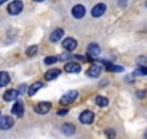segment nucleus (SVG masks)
Here are the masks:
<instances>
[{
	"label": "nucleus",
	"mask_w": 147,
	"mask_h": 139,
	"mask_svg": "<svg viewBox=\"0 0 147 139\" xmlns=\"http://www.w3.org/2000/svg\"><path fill=\"white\" fill-rule=\"evenodd\" d=\"M22 10H23V3L20 2V0H13V2H10L9 6H7L9 15H13V16L19 15Z\"/></svg>",
	"instance_id": "1"
},
{
	"label": "nucleus",
	"mask_w": 147,
	"mask_h": 139,
	"mask_svg": "<svg viewBox=\"0 0 147 139\" xmlns=\"http://www.w3.org/2000/svg\"><path fill=\"white\" fill-rule=\"evenodd\" d=\"M77 97H78V91H77V90H71V91H68L66 94L62 96L61 104H62V106H68V104H71L72 102H75Z\"/></svg>",
	"instance_id": "2"
},
{
	"label": "nucleus",
	"mask_w": 147,
	"mask_h": 139,
	"mask_svg": "<svg viewBox=\"0 0 147 139\" xmlns=\"http://www.w3.org/2000/svg\"><path fill=\"white\" fill-rule=\"evenodd\" d=\"M13 123L15 120L12 116H0V130H9Z\"/></svg>",
	"instance_id": "3"
},
{
	"label": "nucleus",
	"mask_w": 147,
	"mask_h": 139,
	"mask_svg": "<svg viewBox=\"0 0 147 139\" xmlns=\"http://www.w3.org/2000/svg\"><path fill=\"white\" fill-rule=\"evenodd\" d=\"M80 122L84 123V125H91L94 122V113L91 110H84L80 114Z\"/></svg>",
	"instance_id": "4"
},
{
	"label": "nucleus",
	"mask_w": 147,
	"mask_h": 139,
	"mask_svg": "<svg viewBox=\"0 0 147 139\" xmlns=\"http://www.w3.org/2000/svg\"><path fill=\"white\" fill-rule=\"evenodd\" d=\"M71 13H72V16L75 18V19H82V18L85 16L87 10H85V7H84L82 5H75V6L72 7Z\"/></svg>",
	"instance_id": "5"
},
{
	"label": "nucleus",
	"mask_w": 147,
	"mask_h": 139,
	"mask_svg": "<svg viewBox=\"0 0 147 139\" xmlns=\"http://www.w3.org/2000/svg\"><path fill=\"white\" fill-rule=\"evenodd\" d=\"M51 110V103L49 102H40L35 104V112L39 114H46Z\"/></svg>",
	"instance_id": "6"
},
{
	"label": "nucleus",
	"mask_w": 147,
	"mask_h": 139,
	"mask_svg": "<svg viewBox=\"0 0 147 139\" xmlns=\"http://www.w3.org/2000/svg\"><path fill=\"white\" fill-rule=\"evenodd\" d=\"M105 10H107V6H105L104 3H97V5L91 9V15H92L94 18H100V16H102V15L105 13Z\"/></svg>",
	"instance_id": "7"
},
{
	"label": "nucleus",
	"mask_w": 147,
	"mask_h": 139,
	"mask_svg": "<svg viewBox=\"0 0 147 139\" xmlns=\"http://www.w3.org/2000/svg\"><path fill=\"white\" fill-rule=\"evenodd\" d=\"M62 46H63V49H65V51L72 52L74 49H75V48L78 46V44H77V41L74 39V38H66V39H63Z\"/></svg>",
	"instance_id": "8"
},
{
	"label": "nucleus",
	"mask_w": 147,
	"mask_h": 139,
	"mask_svg": "<svg viewBox=\"0 0 147 139\" xmlns=\"http://www.w3.org/2000/svg\"><path fill=\"white\" fill-rule=\"evenodd\" d=\"M12 113H13L15 116H18V117H22L23 113H25V104H23V102L18 100V102L13 104V107H12Z\"/></svg>",
	"instance_id": "9"
},
{
	"label": "nucleus",
	"mask_w": 147,
	"mask_h": 139,
	"mask_svg": "<svg viewBox=\"0 0 147 139\" xmlns=\"http://www.w3.org/2000/svg\"><path fill=\"white\" fill-rule=\"evenodd\" d=\"M65 71L69 74H77L81 71V64L78 62H66L65 64Z\"/></svg>",
	"instance_id": "10"
},
{
	"label": "nucleus",
	"mask_w": 147,
	"mask_h": 139,
	"mask_svg": "<svg viewBox=\"0 0 147 139\" xmlns=\"http://www.w3.org/2000/svg\"><path fill=\"white\" fill-rule=\"evenodd\" d=\"M100 52H101V48H100V45H98V44H90V45H88L87 54H88V57H90L91 59H94L92 57H98V55H100Z\"/></svg>",
	"instance_id": "11"
},
{
	"label": "nucleus",
	"mask_w": 147,
	"mask_h": 139,
	"mask_svg": "<svg viewBox=\"0 0 147 139\" xmlns=\"http://www.w3.org/2000/svg\"><path fill=\"white\" fill-rule=\"evenodd\" d=\"M59 74H61V70H58V68L48 70V71L45 73V80H46V81H52V80L58 78V77H59Z\"/></svg>",
	"instance_id": "12"
},
{
	"label": "nucleus",
	"mask_w": 147,
	"mask_h": 139,
	"mask_svg": "<svg viewBox=\"0 0 147 139\" xmlns=\"http://www.w3.org/2000/svg\"><path fill=\"white\" fill-rule=\"evenodd\" d=\"M62 36H63V29L58 28V29H55V31L51 33V36H49V41L55 44V42L61 41V39H62Z\"/></svg>",
	"instance_id": "13"
},
{
	"label": "nucleus",
	"mask_w": 147,
	"mask_h": 139,
	"mask_svg": "<svg viewBox=\"0 0 147 139\" xmlns=\"http://www.w3.org/2000/svg\"><path fill=\"white\" fill-rule=\"evenodd\" d=\"M20 93H19V90H7L5 94H3V99L6 100V102H13V100H16L18 99V96H19Z\"/></svg>",
	"instance_id": "14"
},
{
	"label": "nucleus",
	"mask_w": 147,
	"mask_h": 139,
	"mask_svg": "<svg viewBox=\"0 0 147 139\" xmlns=\"http://www.w3.org/2000/svg\"><path fill=\"white\" fill-rule=\"evenodd\" d=\"M101 70H102V68H101L100 65H91L90 70H88V77H91V78H97V77H100Z\"/></svg>",
	"instance_id": "15"
},
{
	"label": "nucleus",
	"mask_w": 147,
	"mask_h": 139,
	"mask_svg": "<svg viewBox=\"0 0 147 139\" xmlns=\"http://www.w3.org/2000/svg\"><path fill=\"white\" fill-rule=\"evenodd\" d=\"M61 130H62V133H63V135L71 136V135L75 133V126H74L72 123H63V125H62V127H61Z\"/></svg>",
	"instance_id": "16"
},
{
	"label": "nucleus",
	"mask_w": 147,
	"mask_h": 139,
	"mask_svg": "<svg viewBox=\"0 0 147 139\" xmlns=\"http://www.w3.org/2000/svg\"><path fill=\"white\" fill-rule=\"evenodd\" d=\"M42 87H43V83H42V81H36V83H33V84L29 87L28 94H29V96H35V94L38 93V90H40Z\"/></svg>",
	"instance_id": "17"
},
{
	"label": "nucleus",
	"mask_w": 147,
	"mask_h": 139,
	"mask_svg": "<svg viewBox=\"0 0 147 139\" xmlns=\"http://www.w3.org/2000/svg\"><path fill=\"white\" fill-rule=\"evenodd\" d=\"M10 83V76L5 71H0V87H5Z\"/></svg>",
	"instance_id": "18"
},
{
	"label": "nucleus",
	"mask_w": 147,
	"mask_h": 139,
	"mask_svg": "<svg viewBox=\"0 0 147 139\" xmlns=\"http://www.w3.org/2000/svg\"><path fill=\"white\" fill-rule=\"evenodd\" d=\"M95 104L100 106V107H105V106H108V99L104 97V96H97L95 97Z\"/></svg>",
	"instance_id": "19"
},
{
	"label": "nucleus",
	"mask_w": 147,
	"mask_h": 139,
	"mask_svg": "<svg viewBox=\"0 0 147 139\" xmlns=\"http://www.w3.org/2000/svg\"><path fill=\"white\" fill-rule=\"evenodd\" d=\"M38 54V46L36 45H32V46H29L28 49H26V55L28 57H33V55H36Z\"/></svg>",
	"instance_id": "20"
},
{
	"label": "nucleus",
	"mask_w": 147,
	"mask_h": 139,
	"mask_svg": "<svg viewBox=\"0 0 147 139\" xmlns=\"http://www.w3.org/2000/svg\"><path fill=\"white\" fill-rule=\"evenodd\" d=\"M58 59H59L58 57H52V55H51V57H46V58H45V64H46V65H52V64H55Z\"/></svg>",
	"instance_id": "21"
},
{
	"label": "nucleus",
	"mask_w": 147,
	"mask_h": 139,
	"mask_svg": "<svg viewBox=\"0 0 147 139\" xmlns=\"http://www.w3.org/2000/svg\"><path fill=\"white\" fill-rule=\"evenodd\" d=\"M136 74H144V76H146V74H147V67H146V65H138Z\"/></svg>",
	"instance_id": "22"
},
{
	"label": "nucleus",
	"mask_w": 147,
	"mask_h": 139,
	"mask_svg": "<svg viewBox=\"0 0 147 139\" xmlns=\"http://www.w3.org/2000/svg\"><path fill=\"white\" fill-rule=\"evenodd\" d=\"M58 58H59L61 61H65V59H68V58H71V57H69V52H68V54H66V52H63V54H61Z\"/></svg>",
	"instance_id": "23"
},
{
	"label": "nucleus",
	"mask_w": 147,
	"mask_h": 139,
	"mask_svg": "<svg viewBox=\"0 0 147 139\" xmlns=\"http://www.w3.org/2000/svg\"><path fill=\"white\" fill-rule=\"evenodd\" d=\"M138 64H140V65L146 64V57H140V58H138Z\"/></svg>",
	"instance_id": "24"
},
{
	"label": "nucleus",
	"mask_w": 147,
	"mask_h": 139,
	"mask_svg": "<svg viewBox=\"0 0 147 139\" xmlns=\"http://www.w3.org/2000/svg\"><path fill=\"white\" fill-rule=\"evenodd\" d=\"M105 133H107V135H108V136H110V138H111V139H114V136H115V133H114V132H113V130H107V132H105Z\"/></svg>",
	"instance_id": "25"
},
{
	"label": "nucleus",
	"mask_w": 147,
	"mask_h": 139,
	"mask_svg": "<svg viewBox=\"0 0 147 139\" xmlns=\"http://www.w3.org/2000/svg\"><path fill=\"white\" fill-rule=\"evenodd\" d=\"M26 90V86L25 84H22V86H19V93H23Z\"/></svg>",
	"instance_id": "26"
},
{
	"label": "nucleus",
	"mask_w": 147,
	"mask_h": 139,
	"mask_svg": "<svg viewBox=\"0 0 147 139\" xmlns=\"http://www.w3.org/2000/svg\"><path fill=\"white\" fill-rule=\"evenodd\" d=\"M66 113H68V110H59V112H58L59 116H63V114H66Z\"/></svg>",
	"instance_id": "27"
},
{
	"label": "nucleus",
	"mask_w": 147,
	"mask_h": 139,
	"mask_svg": "<svg viewBox=\"0 0 147 139\" xmlns=\"http://www.w3.org/2000/svg\"><path fill=\"white\" fill-rule=\"evenodd\" d=\"M138 96L140 97H144V91H138Z\"/></svg>",
	"instance_id": "28"
},
{
	"label": "nucleus",
	"mask_w": 147,
	"mask_h": 139,
	"mask_svg": "<svg viewBox=\"0 0 147 139\" xmlns=\"http://www.w3.org/2000/svg\"><path fill=\"white\" fill-rule=\"evenodd\" d=\"M5 2H6V0H0V6H2V5H3Z\"/></svg>",
	"instance_id": "29"
},
{
	"label": "nucleus",
	"mask_w": 147,
	"mask_h": 139,
	"mask_svg": "<svg viewBox=\"0 0 147 139\" xmlns=\"http://www.w3.org/2000/svg\"><path fill=\"white\" fill-rule=\"evenodd\" d=\"M144 139H147V130L144 132Z\"/></svg>",
	"instance_id": "30"
},
{
	"label": "nucleus",
	"mask_w": 147,
	"mask_h": 139,
	"mask_svg": "<svg viewBox=\"0 0 147 139\" xmlns=\"http://www.w3.org/2000/svg\"><path fill=\"white\" fill-rule=\"evenodd\" d=\"M33 2H38V3H40V2H43V0H33Z\"/></svg>",
	"instance_id": "31"
},
{
	"label": "nucleus",
	"mask_w": 147,
	"mask_h": 139,
	"mask_svg": "<svg viewBox=\"0 0 147 139\" xmlns=\"http://www.w3.org/2000/svg\"><path fill=\"white\" fill-rule=\"evenodd\" d=\"M146 7H147V2H146Z\"/></svg>",
	"instance_id": "32"
},
{
	"label": "nucleus",
	"mask_w": 147,
	"mask_h": 139,
	"mask_svg": "<svg viewBox=\"0 0 147 139\" xmlns=\"http://www.w3.org/2000/svg\"><path fill=\"white\" fill-rule=\"evenodd\" d=\"M0 116H2V114H0Z\"/></svg>",
	"instance_id": "33"
}]
</instances>
